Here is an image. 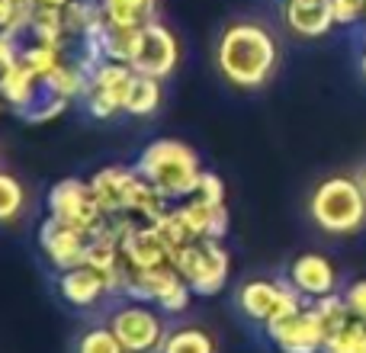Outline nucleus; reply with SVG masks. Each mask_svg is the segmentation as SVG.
Instances as JSON below:
<instances>
[{
	"label": "nucleus",
	"mask_w": 366,
	"mask_h": 353,
	"mask_svg": "<svg viewBox=\"0 0 366 353\" xmlns=\"http://www.w3.org/2000/svg\"><path fill=\"white\" fill-rule=\"evenodd\" d=\"M280 45L273 32L257 19H234L219 32L215 68L232 87L257 90L277 74Z\"/></svg>",
	"instance_id": "1"
},
{
	"label": "nucleus",
	"mask_w": 366,
	"mask_h": 353,
	"mask_svg": "<svg viewBox=\"0 0 366 353\" xmlns=\"http://www.w3.org/2000/svg\"><path fill=\"white\" fill-rule=\"evenodd\" d=\"M97 206L107 215H132L139 222H154L171 209V199L152 187L135 167H103L90 176Z\"/></svg>",
	"instance_id": "2"
},
{
	"label": "nucleus",
	"mask_w": 366,
	"mask_h": 353,
	"mask_svg": "<svg viewBox=\"0 0 366 353\" xmlns=\"http://www.w3.org/2000/svg\"><path fill=\"white\" fill-rule=\"evenodd\" d=\"M135 171L145 176L158 193H164L167 199H187L193 196L196 183H199L202 164L193 145L180 139H154L142 148Z\"/></svg>",
	"instance_id": "3"
},
{
	"label": "nucleus",
	"mask_w": 366,
	"mask_h": 353,
	"mask_svg": "<svg viewBox=\"0 0 366 353\" xmlns=\"http://www.w3.org/2000/svg\"><path fill=\"white\" fill-rule=\"evenodd\" d=\"M309 215L325 234L347 238L366 228V196L357 176H325L309 196Z\"/></svg>",
	"instance_id": "4"
},
{
	"label": "nucleus",
	"mask_w": 366,
	"mask_h": 353,
	"mask_svg": "<svg viewBox=\"0 0 366 353\" xmlns=\"http://www.w3.org/2000/svg\"><path fill=\"white\" fill-rule=\"evenodd\" d=\"M174 267L187 279L193 296H219L232 277V257L225 244L212 238H196L187 247H180L174 254Z\"/></svg>",
	"instance_id": "5"
},
{
	"label": "nucleus",
	"mask_w": 366,
	"mask_h": 353,
	"mask_svg": "<svg viewBox=\"0 0 366 353\" xmlns=\"http://www.w3.org/2000/svg\"><path fill=\"white\" fill-rule=\"evenodd\" d=\"M119 292L135 302H152L158 305L167 315H180V312L189 309V299H193V289L187 286V279L177 273L174 264L154 267V270H129L122 273Z\"/></svg>",
	"instance_id": "6"
},
{
	"label": "nucleus",
	"mask_w": 366,
	"mask_h": 353,
	"mask_svg": "<svg viewBox=\"0 0 366 353\" xmlns=\"http://www.w3.org/2000/svg\"><path fill=\"white\" fill-rule=\"evenodd\" d=\"M109 331L119 337V344L126 347V353H161L164 347V318H161V309L152 302H135L129 299L126 305L109 315Z\"/></svg>",
	"instance_id": "7"
},
{
	"label": "nucleus",
	"mask_w": 366,
	"mask_h": 353,
	"mask_svg": "<svg viewBox=\"0 0 366 353\" xmlns=\"http://www.w3.org/2000/svg\"><path fill=\"white\" fill-rule=\"evenodd\" d=\"M238 312L254 324H270L277 318L290 315V312L302 309L305 299L292 289L290 279H247L241 283L238 296H234Z\"/></svg>",
	"instance_id": "8"
},
{
	"label": "nucleus",
	"mask_w": 366,
	"mask_h": 353,
	"mask_svg": "<svg viewBox=\"0 0 366 353\" xmlns=\"http://www.w3.org/2000/svg\"><path fill=\"white\" fill-rule=\"evenodd\" d=\"M49 215L90 234H97L107 222V212L94 199L90 180H81V176H64L49 189Z\"/></svg>",
	"instance_id": "9"
},
{
	"label": "nucleus",
	"mask_w": 366,
	"mask_h": 353,
	"mask_svg": "<svg viewBox=\"0 0 366 353\" xmlns=\"http://www.w3.org/2000/svg\"><path fill=\"white\" fill-rule=\"evenodd\" d=\"M135 68L132 64H119V61H100L90 71L87 90H84V106L94 119H113L116 113L126 109V96L132 87Z\"/></svg>",
	"instance_id": "10"
},
{
	"label": "nucleus",
	"mask_w": 366,
	"mask_h": 353,
	"mask_svg": "<svg viewBox=\"0 0 366 353\" xmlns=\"http://www.w3.org/2000/svg\"><path fill=\"white\" fill-rule=\"evenodd\" d=\"M264 331H267V341L280 353H322L325 341H328V331H325L318 312L312 309V302H305L302 309L270 322Z\"/></svg>",
	"instance_id": "11"
},
{
	"label": "nucleus",
	"mask_w": 366,
	"mask_h": 353,
	"mask_svg": "<svg viewBox=\"0 0 366 353\" xmlns=\"http://www.w3.org/2000/svg\"><path fill=\"white\" fill-rule=\"evenodd\" d=\"M180 64V42L164 23H148L139 36V49H135L132 68L139 74L158 77V81H167V77L177 71Z\"/></svg>",
	"instance_id": "12"
},
{
	"label": "nucleus",
	"mask_w": 366,
	"mask_h": 353,
	"mask_svg": "<svg viewBox=\"0 0 366 353\" xmlns=\"http://www.w3.org/2000/svg\"><path fill=\"white\" fill-rule=\"evenodd\" d=\"M90 241H94L90 232L68 225V222H58V219H51V215L39 225V247H42V254L49 257V264L55 267L58 273L71 270V267H81L84 260H87Z\"/></svg>",
	"instance_id": "13"
},
{
	"label": "nucleus",
	"mask_w": 366,
	"mask_h": 353,
	"mask_svg": "<svg viewBox=\"0 0 366 353\" xmlns=\"http://www.w3.org/2000/svg\"><path fill=\"white\" fill-rule=\"evenodd\" d=\"M55 289H58V296H61V302L71 305V309H97L107 296H113L109 277L90 264L61 270L55 279Z\"/></svg>",
	"instance_id": "14"
},
{
	"label": "nucleus",
	"mask_w": 366,
	"mask_h": 353,
	"mask_svg": "<svg viewBox=\"0 0 366 353\" xmlns=\"http://www.w3.org/2000/svg\"><path fill=\"white\" fill-rule=\"evenodd\" d=\"M286 279H290L292 289H296L305 302H315V299L337 292V267L318 251L299 254L290 264V270H286Z\"/></svg>",
	"instance_id": "15"
},
{
	"label": "nucleus",
	"mask_w": 366,
	"mask_h": 353,
	"mask_svg": "<svg viewBox=\"0 0 366 353\" xmlns=\"http://www.w3.org/2000/svg\"><path fill=\"white\" fill-rule=\"evenodd\" d=\"M122 260L129 270H154V267L174 264V254L164 238L154 232L152 222H142L122 238Z\"/></svg>",
	"instance_id": "16"
},
{
	"label": "nucleus",
	"mask_w": 366,
	"mask_h": 353,
	"mask_svg": "<svg viewBox=\"0 0 366 353\" xmlns=\"http://www.w3.org/2000/svg\"><path fill=\"white\" fill-rule=\"evenodd\" d=\"M283 23L299 39H322L337 26L331 0H286Z\"/></svg>",
	"instance_id": "17"
},
{
	"label": "nucleus",
	"mask_w": 366,
	"mask_h": 353,
	"mask_svg": "<svg viewBox=\"0 0 366 353\" xmlns=\"http://www.w3.org/2000/svg\"><path fill=\"white\" fill-rule=\"evenodd\" d=\"M180 219L187 222V228L193 232V238H212L222 241L228 234V209L225 202L222 206H212V202H202L196 196H187L177 206Z\"/></svg>",
	"instance_id": "18"
},
{
	"label": "nucleus",
	"mask_w": 366,
	"mask_h": 353,
	"mask_svg": "<svg viewBox=\"0 0 366 353\" xmlns=\"http://www.w3.org/2000/svg\"><path fill=\"white\" fill-rule=\"evenodd\" d=\"M109 26L119 29H145L158 19V0H100Z\"/></svg>",
	"instance_id": "19"
},
{
	"label": "nucleus",
	"mask_w": 366,
	"mask_h": 353,
	"mask_svg": "<svg viewBox=\"0 0 366 353\" xmlns=\"http://www.w3.org/2000/svg\"><path fill=\"white\" fill-rule=\"evenodd\" d=\"M164 103V87H161L158 77H148V74H139L135 71L132 77V87H129V96H126V116H135V119H148L154 116Z\"/></svg>",
	"instance_id": "20"
},
{
	"label": "nucleus",
	"mask_w": 366,
	"mask_h": 353,
	"mask_svg": "<svg viewBox=\"0 0 366 353\" xmlns=\"http://www.w3.org/2000/svg\"><path fill=\"white\" fill-rule=\"evenodd\" d=\"M161 353H219V347L206 328H177L167 331Z\"/></svg>",
	"instance_id": "21"
},
{
	"label": "nucleus",
	"mask_w": 366,
	"mask_h": 353,
	"mask_svg": "<svg viewBox=\"0 0 366 353\" xmlns=\"http://www.w3.org/2000/svg\"><path fill=\"white\" fill-rule=\"evenodd\" d=\"M322 353H366V322L363 318H350L344 328L328 334Z\"/></svg>",
	"instance_id": "22"
},
{
	"label": "nucleus",
	"mask_w": 366,
	"mask_h": 353,
	"mask_svg": "<svg viewBox=\"0 0 366 353\" xmlns=\"http://www.w3.org/2000/svg\"><path fill=\"white\" fill-rule=\"evenodd\" d=\"M26 209V187L13 174L0 171V225L19 219Z\"/></svg>",
	"instance_id": "23"
},
{
	"label": "nucleus",
	"mask_w": 366,
	"mask_h": 353,
	"mask_svg": "<svg viewBox=\"0 0 366 353\" xmlns=\"http://www.w3.org/2000/svg\"><path fill=\"white\" fill-rule=\"evenodd\" d=\"M74 353H126V347H122L119 337L109 331V324H94V328L77 334Z\"/></svg>",
	"instance_id": "24"
},
{
	"label": "nucleus",
	"mask_w": 366,
	"mask_h": 353,
	"mask_svg": "<svg viewBox=\"0 0 366 353\" xmlns=\"http://www.w3.org/2000/svg\"><path fill=\"white\" fill-rule=\"evenodd\" d=\"M152 225H154V232H158L161 238H164V244L171 247V254H177L180 247H187L189 241H196V238H193V232L187 228V222L180 219L177 209H167V212L161 215V219H154Z\"/></svg>",
	"instance_id": "25"
},
{
	"label": "nucleus",
	"mask_w": 366,
	"mask_h": 353,
	"mask_svg": "<svg viewBox=\"0 0 366 353\" xmlns=\"http://www.w3.org/2000/svg\"><path fill=\"white\" fill-rule=\"evenodd\" d=\"M312 309L318 312V318H322V324H325V331H328V334H335L337 328H344V324L354 318L341 292H331V296L315 299V302H312Z\"/></svg>",
	"instance_id": "26"
},
{
	"label": "nucleus",
	"mask_w": 366,
	"mask_h": 353,
	"mask_svg": "<svg viewBox=\"0 0 366 353\" xmlns=\"http://www.w3.org/2000/svg\"><path fill=\"white\" fill-rule=\"evenodd\" d=\"M193 196L196 199H202V202H212V206H222V202H225V183H222L219 174L202 171L199 183H196V189H193Z\"/></svg>",
	"instance_id": "27"
},
{
	"label": "nucleus",
	"mask_w": 366,
	"mask_h": 353,
	"mask_svg": "<svg viewBox=\"0 0 366 353\" xmlns=\"http://www.w3.org/2000/svg\"><path fill=\"white\" fill-rule=\"evenodd\" d=\"M337 26H357L366 19V0H331Z\"/></svg>",
	"instance_id": "28"
},
{
	"label": "nucleus",
	"mask_w": 366,
	"mask_h": 353,
	"mask_svg": "<svg viewBox=\"0 0 366 353\" xmlns=\"http://www.w3.org/2000/svg\"><path fill=\"white\" fill-rule=\"evenodd\" d=\"M341 296H344V302H347L350 315L363 318V322H366V277L363 279H354V283H350L347 289L341 292Z\"/></svg>",
	"instance_id": "29"
},
{
	"label": "nucleus",
	"mask_w": 366,
	"mask_h": 353,
	"mask_svg": "<svg viewBox=\"0 0 366 353\" xmlns=\"http://www.w3.org/2000/svg\"><path fill=\"white\" fill-rule=\"evenodd\" d=\"M16 58H19V42L13 36H6V32H0V77L16 64Z\"/></svg>",
	"instance_id": "30"
},
{
	"label": "nucleus",
	"mask_w": 366,
	"mask_h": 353,
	"mask_svg": "<svg viewBox=\"0 0 366 353\" xmlns=\"http://www.w3.org/2000/svg\"><path fill=\"white\" fill-rule=\"evenodd\" d=\"M13 16H16V0H0V32H10Z\"/></svg>",
	"instance_id": "31"
},
{
	"label": "nucleus",
	"mask_w": 366,
	"mask_h": 353,
	"mask_svg": "<svg viewBox=\"0 0 366 353\" xmlns=\"http://www.w3.org/2000/svg\"><path fill=\"white\" fill-rule=\"evenodd\" d=\"M357 183H360V189H363V196H366V167L357 174Z\"/></svg>",
	"instance_id": "32"
},
{
	"label": "nucleus",
	"mask_w": 366,
	"mask_h": 353,
	"mask_svg": "<svg viewBox=\"0 0 366 353\" xmlns=\"http://www.w3.org/2000/svg\"><path fill=\"white\" fill-rule=\"evenodd\" d=\"M39 4H45V6H64L68 0H39Z\"/></svg>",
	"instance_id": "33"
},
{
	"label": "nucleus",
	"mask_w": 366,
	"mask_h": 353,
	"mask_svg": "<svg viewBox=\"0 0 366 353\" xmlns=\"http://www.w3.org/2000/svg\"><path fill=\"white\" fill-rule=\"evenodd\" d=\"M360 71H363V77H366V45H363V51H360Z\"/></svg>",
	"instance_id": "34"
}]
</instances>
